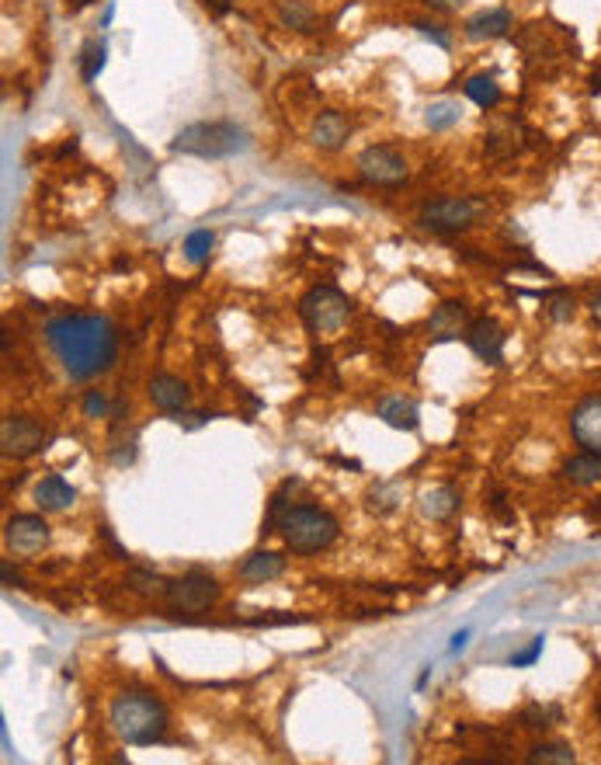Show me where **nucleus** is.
Returning a JSON list of instances; mask_svg holds the SVG:
<instances>
[{"label":"nucleus","instance_id":"1","mask_svg":"<svg viewBox=\"0 0 601 765\" xmlns=\"http://www.w3.org/2000/svg\"><path fill=\"white\" fill-rule=\"evenodd\" d=\"M46 338L67 376L77 383L105 373L119 355V334L105 317H56L46 324Z\"/></svg>","mask_w":601,"mask_h":765},{"label":"nucleus","instance_id":"2","mask_svg":"<svg viewBox=\"0 0 601 765\" xmlns=\"http://www.w3.org/2000/svg\"><path fill=\"white\" fill-rule=\"evenodd\" d=\"M112 731L126 745L146 748L164 741L167 734V710L150 692H122L112 703Z\"/></svg>","mask_w":601,"mask_h":765},{"label":"nucleus","instance_id":"3","mask_svg":"<svg viewBox=\"0 0 601 765\" xmlns=\"http://www.w3.org/2000/svg\"><path fill=\"white\" fill-rule=\"evenodd\" d=\"M275 529L282 533L285 546L292 553H320L337 539V519L324 508H313V505H296V508H285L278 515Z\"/></svg>","mask_w":601,"mask_h":765},{"label":"nucleus","instance_id":"4","mask_svg":"<svg viewBox=\"0 0 601 765\" xmlns=\"http://www.w3.org/2000/svg\"><path fill=\"white\" fill-rule=\"evenodd\" d=\"M251 136L247 129H240L237 122H195V126L181 129L174 136L171 150L174 153H188V157H202V160H219V157H233V153L247 150Z\"/></svg>","mask_w":601,"mask_h":765},{"label":"nucleus","instance_id":"5","mask_svg":"<svg viewBox=\"0 0 601 765\" xmlns=\"http://www.w3.org/2000/svg\"><path fill=\"white\" fill-rule=\"evenodd\" d=\"M303 317L317 334H334L348 324L351 300L334 286H317L303 296Z\"/></svg>","mask_w":601,"mask_h":765},{"label":"nucleus","instance_id":"6","mask_svg":"<svg viewBox=\"0 0 601 765\" xmlns=\"http://www.w3.org/2000/svg\"><path fill=\"white\" fill-rule=\"evenodd\" d=\"M167 606L174 612H202L219 599V585L212 574L205 571H188L181 578L167 581Z\"/></svg>","mask_w":601,"mask_h":765},{"label":"nucleus","instance_id":"7","mask_svg":"<svg viewBox=\"0 0 601 765\" xmlns=\"http://www.w3.org/2000/svg\"><path fill=\"white\" fill-rule=\"evenodd\" d=\"M480 202L473 199H435V202H424L421 209V227L435 230V233H459V230H469L480 216Z\"/></svg>","mask_w":601,"mask_h":765},{"label":"nucleus","instance_id":"8","mask_svg":"<svg viewBox=\"0 0 601 765\" xmlns=\"http://www.w3.org/2000/svg\"><path fill=\"white\" fill-rule=\"evenodd\" d=\"M46 428L39 425L35 418H25V414H11L0 425V446H4V456L14 459H28L35 453L46 449Z\"/></svg>","mask_w":601,"mask_h":765},{"label":"nucleus","instance_id":"9","mask_svg":"<svg viewBox=\"0 0 601 765\" xmlns=\"http://www.w3.org/2000/svg\"><path fill=\"white\" fill-rule=\"evenodd\" d=\"M355 164L362 171V178L372 181V185L397 188L407 181V164H403V157L393 147H365L358 153Z\"/></svg>","mask_w":601,"mask_h":765},{"label":"nucleus","instance_id":"10","mask_svg":"<svg viewBox=\"0 0 601 765\" xmlns=\"http://www.w3.org/2000/svg\"><path fill=\"white\" fill-rule=\"evenodd\" d=\"M570 432L591 453H601V393H591L570 414Z\"/></svg>","mask_w":601,"mask_h":765},{"label":"nucleus","instance_id":"11","mask_svg":"<svg viewBox=\"0 0 601 765\" xmlns=\"http://www.w3.org/2000/svg\"><path fill=\"white\" fill-rule=\"evenodd\" d=\"M4 539L18 553H39L49 543V526L42 515H14L4 529Z\"/></svg>","mask_w":601,"mask_h":765},{"label":"nucleus","instance_id":"12","mask_svg":"<svg viewBox=\"0 0 601 765\" xmlns=\"http://www.w3.org/2000/svg\"><path fill=\"white\" fill-rule=\"evenodd\" d=\"M466 341H469V348H473L476 355H480L483 362H490V366H501V359H504V331H501V324H497L494 317H476L473 324H469V331H466Z\"/></svg>","mask_w":601,"mask_h":765},{"label":"nucleus","instance_id":"13","mask_svg":"<svg viewBox=\"0 0 601 765\" xmlns=\"http://www.w3.org/2000/svg\"><path fill=\"white\" fill-rule=\"evenodd\" d=\"M469 324H473V320H469V310L463 300H445L442 306H435V313L428 317V331L435 341H452L459 338V334L466 338Z\"/></svg>","mask_w":601,"mask_h":765},{"label":"nucleus","instance_id":"14","mask_svg":"<svg viewBox=\"0 0 601 765\" xmlns=\"http://www.w3.org/2000/svg\"><path fill=\"white\" fill-rule=\"evenodd\" d=\"M150 400L160 407V411L167 414H181L188 407V400H192V393H188V386L178 380V376H153L150 380Z\"/></svg>","mask_w":601,"mask_h":765},{"label":"nucleus","instance_id":"15","mask_svg":"<svg viewBox=\"0 0 601 765\" xmlns=\"http://www.w3.org/2000/svg\"><path fill=\"white\" fill-rule=\"evenodd\" d=\"M285 574V557H278V553L271 550H254L251 557L240 564V581H247V585H268V581L282 578Z\"/></svg>","mask_w":601,"mask_h":765},{"label":"nucleus","instance_id":"16","mask_svg":"<svg viewBox=\"0 0 601 765\" xmlns=\"http://www.w3.org/2000/svg\"><path fill=\"white\" fill-rule=\"evenodd\" d=\"M348 133H351V126L341 112H320L317 119H313L310 140H313V147H320V150H341L344 140H348Z\"/></svg>","mask_w":601,"mask_h":765},{"label":"nucleus","instance_id":"17","mask_svg":"<svg viewBox=\"0 0 601 765\" xmlns=\"http://www.w3.org/2000/svg\"><path fill=\"white\" fill-rule=\"evenodd\" d=\"M73 498H77V491H73L60 473H49V477H42L39 484H35V505H39L42 512H63V508L73 505Z\"/></svg>","mask_w":601,"mask_h":765},{"label":"nucleus","instance_id":"18","mask_svg":"<svg viewBox=\"0 0 601 765\" xmlns=\"http://www.w3.org/2000/svg\"><path fill=\"white\" fill-rule=\"evenodd\" d=\"M376 414L386 421L390 428H397V432H414L417 425H421V414H417V404L407 397H383L376 407Z\"/></svg>","mask_w":601,"mask_h":765},{"label":"nucleus","instance_id":"19","mask_svg":"<svg viewBox=\"0 0 601 765\" xmlns=\"http://www.w3.org/2000/svg\"><path fill=\"white\" fill-rule=\"evenodd\" d=\"M511 28V14L504 7H494V11H480L466 21V35L473 42H483V39H501L508 35Z\"/></svg>","mask_w":601,"mask_h":765},{"label":"nucleus","instance_id":"20","mask_svg":"<svg viewBox=\"0 0 601 765\" xmlns=\"http://www.w3.org/2000/svg\"><path fill=\"white\" fill-rule=\"evenodd\" d=\"M456 508H459V491L456 487H449V484L431 487V491L421 494V515L424 519H431V522H445L452 512H456Z\"/></svg>","mask_w":601,"mask_h":765},{"label":"nucleus","instance_id":"21","mask_svg":"<svg viewBox=\"0 0 601 765\" xmlns=\"http://www.w3.org/2000/svg\"><path fill=\"white\" fill-rule=\"evenodd\" d=\"M563 477H567L570 484H581V487L598 484L601 480V453H591L588 449V453L567 459V463H563Z\"/></svg>","mask_w":601,"mask_h":765},{"label":"nucleus","instance_id":"22","mask_svg":"<svg viewBox=\"0 0 601 765\" xmlns=\"http://www.w3.org/2000/svg\"><path fill=\"white\" fill-rule=\"evenodd\" d=\"M466 98L476 101L480 108H494L501 101V87H497L494 77L480 74V77H469L466 80Z\"/></svg>","mask_w":601,"mask_h":765},{"label":"nucleus","instance_id":"23","mask_svg":"<svg viewBox=\"0 0 601 765\" xmlns=\"http://www.w3.org/2000/svg\"><path fill=\"white\" fill-rule=\"evenodd\" d=\"M529 762L532 765H574L577 755L570 745H560V741H553V745H535L529 752Z\"/></svg>","mask_w":601,"mask_h":765},{"label":"nucleus","instance_id":"24","mask_svg":"<svg viewBox=\"0 0 601 765\" xmlns=\"http://www.w3.org/2000/svg\"><path fill=\"white\" fill-rule=\"evenodd\" d=\"M212 233L209 230H195V233H188V240H185V258L192 261V265H202L205 258H209V251H212Z\"/></svg>","mask_w":601,"mask_h":765},{"label":"nucleus","instance_id":"25","mask_svg":"<svg viewBox=\"0 0 601 765\" xmlns=\"http://www.w3.org/2000/svg\"><path fill=\"white\" fill-rule=\"evenodd\" d=\"M456 122H459V105H452V101H438V105L428 108L431 129H452Z\"/></svg>","mask_w":601,"mask_h":765},{"label":"nucleus","instance_id":"26","mask_svg":"<svg viewBox=\"0 0 601 765\" xmlns=\"http://www.w3.org/2000/svg\"><path fill=\"white\" fill-rule=\"evenodd\" d=\"M84 80L91 84L94 77L101 74V67H105V42H87L84 46Z\"/></svg>","mask_w":601,"mask_h":765},{"label":"nucleus","instance_id":"27","mask_svg":"<svg viewBox=\"0 0 601 765\" xmlns=\"http://www.w3.org/2000/svg\"><path fill=\"white\" fill-rule=\"evenodd\" d=\"M574 296L570 293H553V296H546V313H549V320H556V324H563V320H570L574 317Z\"/></svg>","mask_w":601,"mask_h":765},{"label":"nucleus","instance_id":"28","mask_svg":"<svg viewBox=\"0 0 601 765\" xmlns=\"http://www.w3.org/2000/svg\"><path fill=\"white\" fill-rule=\"evenodd\" d=\"M397 498H400V484H383L369 494V508L372 512H390V508L397 505Z\"/></svg>","mask_w":601,"mask_h":765},{"label":"nucleus","instance_id":"29","mask_svg":"<svg viewBox=\"0 0 601 765\" xmlns=\"http://www.w3.org/2000/svg\"><path fill=\"white\" fill-rule=\"evenodd\" d=\"M282 21H285V25H292V28H310L313 14L306 11L303 4H296V0H292V4H282Z\"/></svg>","mask_w":601,"mask_h":765},{"label":"nucleus","instance_id":"30","mask_svg":"<svg viewBox=\"0 0 601 765\" xmlns=\"http://www.w3.org/2000/svg\"><path fill=\"white\" fill-rule=\"evenodd\" d=\"M105 411H108L105 397H101L98 390L87 393V397H84V414H87V418H101V414H105Z\"/></svg>","mask_w":601,"mask_h":765},{"label":"nucleus","instance_id":"31","mask_svg":"<svg viewBox=\"0 0 601 765\" xmlns=\"http://www.w3.org/2000/svg\"><path fill=\"white\" fill-rule=\"evenodd\" d=\"M539 654H542V637H535L529 651H522V654H511V665H515V668H525V665H532V661L539 658Z\"/></svg>","mask_w":601,"mask_h":765},{"label":"nucleus","instance_id":"32","mask_svg":"<svg viewBox=\"0 0 601 765\" xmlns=\"http://www.w3.org/2000/svg\"><path fill=\"white\" fill-rule=\"evenodd\" d=\"M417 32L424 35V39H431L435 46H442V49H449V35L442 32L438 25H417Z\"/></svg>","mask_w":601,"mask_h":765},{"label":"nucleus","instance_id":"33","mask_svg":"<svg viewBox=\"0 0 601 765\" xmlns=\"http://www.w3.org/2000/svg\"><path fill=\"white\" fill-rule=\"evenodd\" d=\"M230 4H233V0H202V7H205V11H209V14H216V18H223V14L230 11Z\"/></svg>","mask_w":601,"mask_h":765},{"label":"nucleus","instance_id":"34","mask_svg":"<svg viewBox=\"0 0 601 765\" xmlns=\"http://www.w3.org/2000/svg\"><path fill=\"white\" fill-rule=\"evenodd\" d=\"M4 585H7V588H14V585H21V578H18V571H11V564H4Z\"/></svg>","mask_w":601,"mask_h":765},{"label":"nucleus","instance_id":"35","mask_svg":"<svg viewBox=\"0 0 601 765\" xmlns=\"http://www.w3.org/2000/svg\"><path fill=\"white\" fill-rule=\"evenodd\" d=\"M424 4L438 7V11H449V7H456V4H459V0H424Z\"/></svg>","mask_w":601,"mask_h":765},{"label":"nucleus","instance_id":"36","mask_svg":"<svg viewBox=\"0 0 601 765\" xmlns=\"http://www.w3.org/2000/svg\"><path fill=\"white\" fill-rule=\"evenodd\" d=\"M591 317H595V324L601 327V293L595 296V300H591Z\"/></svg>","mask_w":601,"mask_h":765},{"label":"nucleus","instance_id":"37","mask_svg":"<svg viewBox=\"0 0 601 765\" xmlns=\"http://www.w3.org/2000/svg\"><path fill=\"white\" fill-rule=\"evenodd\" d=\"M466 637H469V633H456V637H452V651H459V647L466 644Z\"/></svg>","mask_w":601,"mask_h":765}]
</instances>
